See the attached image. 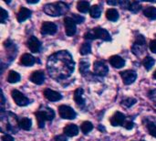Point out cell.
I'll return each mask as SVG.
<instances>
[{
    "label": "cell",
    "mask_w": 156,
    "mask_h": 141,
    "mask_svg": "<svg viewBox=\"0 0 156 141\" xmlns=\"http://www.w3.org/2000/svg\"><path fill=\"white\" fill-rule=\"evenodd\" d=\"M75 62L70 53L67 50H60L48 57L47 70L49 76L55 80L69 78L74 72Z\"/></svg>",
    "instance_id": "1"
},
{
    "label": "cell",
    "mask_w": 156,
    "mask_h": 141,
    "mask_svg": "<svg viewBox=\"0 0 156 141\" xmlns=\"http://www.w3.org/2000/svg\"><path fill=\"white\" fill-rule=\"evenodd\" d=\"M69 6L68 4L64 2H56V3H50L47 4L43 6L44 12L51 17H58V16H62L65 13L68 12L69 10Z\"/></svg>",
    "instance_id": "2"
},
{
    "label": "cell",
    "mask_w": 156,
    "mask_h": 141,
    "mask_svg": "<svg viewBox=\"0 0 156 141\" xmlns=\"http://www.w3.org/2000/svg\"><path fill=\"white\" fill-rule=\"evenodd\" d=\"M37 126L39 128H43L45 127L46 121H51L55 117V112L48 107V106H41L36 113H35Z\"/></svg>",
    "instance_id": "3"
},
{
    "label": "cell",
    "mask_w": 156,
    "mask_h": 141,
    "mask_svg": "<svg viewBox=\"0 0 156 141\" xmlns=\"http://www.w3.org/2000/svg\"><path fill=\"white\" fill-rule=\"evenodd\" d=\"M84 39L86 40H92L95 39H102L104 41H110L112 39L110 33L106 29L100 28V27L87 31L84 34Z\"/></svg>",
    "instance_id": "4"
},
{
    "label": "cell",
    "mask_w": 156,
    "mask_h": 141,
    "mask_svg": "<svg viewBox=\"0 0 156 141\" xmlns=\"http://www.w3.org/2000/svg\"><path fill=\"white\" fill-rule=\"evenodd\" d=\"M11 95H12V98L15 101V103L18 106H26L31 103V101L18 90H12Z\"/></svg>",
    "instance_id": "5"
},
{
    "label": "cell",
    "mask_w": 156,
    "mask_h": 141,
    "mask_svg": "<svg viewBox=\"0 0 156 141\" xmlns=\"http://www.w3.org/2000/svg\"><path fill=\"white\" fill-rule=\"evenodd\" d=\"M58 113H59L60 117L63 118V119L72 120V119H75L76 117H77V113L70 106H64V105L60 106L58 107Z\"/></svg>",
    "instance_id": "6"
},
{
    "label": "cell",
    "mask_w": 156,
    "mask_h": 141,
    "mask_svg": "<svg viewBox=\"0 0 156 141\" xmlns=\"http://www.w3.org/2000/svg\"><path fill=\"white\" fill-rule=\"evenodd\" d=\"M58 30V27L53 22L46 21L41 25L40 32L42 35H54Z\"/></svg>",
    "instance_id": "7"
},
{
    "label": "cell",
    "mask_w": 156,
    "mask_h": 141,
    "mask_svg": "<svg viewBox=\"0 0 156 141\" xmlns=\"http://www.w3.org/2000/svg\"><path fill=\"white\" fill-rule=\"evenodd\" d=\"M27 46L29 49V50L32 51L33 53H38L41 50V43L35 36H30L27 39Z\"/></svg>",
    "instance_id": "8"
},
{
    "label": "cell",
    "mask_w": 156,
    "mask_h": 141,
    "mask_svg": "<svg viewBox=\"0 0 156 141\" xmlns=\"http://www.w3.org/2000/svg\"><path fill=\"white\" fill-rule=\"evenodd\" d=\"M120 73H121V77L123 81V83L126 85L132 84L133 83H134V81L137 78V73L133 70H127V71L122 72Z\"/></svg>",
    "instance_id": "9"
},
{
    "label": "cell",
    "mask_w": 156,
    "mask_h": 141,
    "mask_svg": "<svg viewBox=\"0 0 156 141\" xmlns=\"http://www.w3.org/2000/svg\"><path fill=\"white\" fill-rule=\"evenodd\" d=\"M64 25H65V31L68 36H73L76 34L77 27L75 21L69 17H66L64 18Z\"/></svg>",
    "instance_id": "10"
},
{
    "label": "cell",
    "mask_w": 156,
    "mask_h": 141,
    "mask_svg": "<svg viewBox=\"0 0 156 141\" xmlns=\"http://www.w3.org/2000/svg\"><path fill=\"white\" fill-rule=\"evenodd\" d=\"M93 70H94V73L99 76H105L109 72L108 66L105 64L104 61H97L94 62Z\"/></svg>",
    "instance_id": "11"
},
{
    "label": "cell",
    "mask_w": 156,
    "mask_h": 141,
    "mask_svg": "<svg viewBox=\"0 0 156 141\" xmlns=\"http://www.w3.org/2000/svg\"><path fill=\"white\" fill-rule=\"evenodd\" d=\"M43 95L50 102H57V101H59V100L62 99V95H61L60 93L56 92L54 90H51L49 88L45 89L44 92H43Z\"/></svg>",
    "instance_id": "12"
},
{
    "label": "cell",
    "mask_w": 156,
    "mask_h": 141,
    "mask_svg": "<svg viewBox=\"0 0 156 141\" xmlns=\"http://www.w3.org/2000/svg\"><path fill=\"white\" fill-rule=\"evenodd\" d=\"M125 121H126V117L121 112H116L111 118V124L113 127L123 126Z\"/></svg>",
    "instance_id": "13"
},
{
    "label": "cell",
    "mask_w": 156,
    "mask_h": 141,
    "mask_svg": "<svg viewBox=\"0 0 156 141\" xmlns=\"http://www.w3.org/2000/svg\"><path fill=\"white\" fill-rule=\"evenodd\" d=\"M30 81L37 85L42 84L45 82V73L43 71H35L30 75Z\"/></svg>",
    "instance_id": "14"
},
{
    "label": "cell",
    "mask_w": 156,
    "mask_h": 141,
    "mask_svg": "<svg viewBox=\"0 0 156 141\" xmlns=\"http://www.w3.org/2000/svg\"><path fill=\"white\" fill-rule=\"evenodd\" d=\"M83 93H84V91L81 87L77 88L74 92V96H73L75 103L80 107L85 106V99L83 98Z\"/></svg>",
    "instance_id": "15"
},
{
    "label": "cell",
    "mask_w": 156,
    "mask_h": 141,
    "mask_svg": "<svg viewBox=\"0 0 156 141\" xmlns=\"http://www.w3.org/2000/svg\"><path fill=\"white\" fill-rule=\"evenodd\" d=\"M31 14H32L31 10H29L27 7L21 6L18 13H17V21L19 23L24 22L25 20H27V18H29L31 17Z\"/></svg>",
    "instance_id": "16"
},
{
    "label": "cell",
    "mask_w": 156,
    "mask_h": 141,
    "mask_svg": "<svg viewBox=\"0 0 156 141\" xmlns=\"http://www.w3.org/2000/svg\"><path fill=\"white\" fill-rule=\"evenodd\" d=\"M63 132L67 137H75L79 134V128L74 124H68L63 128Z\"/></svg>",
    "instance_id": "17"
},
{
    "label": "cell",
    "mask_w": 156,
    "mask_h": 141,
    "mask_svg": "<svg viewBox=\"0 0 156 141\" xmlns=\"http://www.w3.org/2000/svg\"><path fill=\"white\" fill-rule=\"evenodd\" d=\"M35 62H36V58L28 53L23 54L19 61V63L23 66H32L35 64Z\"/></svg>",
    "instance_id": "18"
},
{
    "label": "cell",
    "mask_w": 156,
    "mask_h": 141,
    "mask_svg": "<svg viewBox=\"0 0 156 141\" xmlns=\"http://www.w3.org/2000/svg\"><path fill=\"white\" fill-rule=\"evenodd\" d=\"M110 63L112 67L114 68H117V69H120V68H122L124 65H125V61L124 59H122L121 56H118V55H113L110 58Z\"/></svg>",
    "instance_id": "19"
},
{
    "label": "cell",
    "mask_w": 156,
    "mask_h": 141,
    "mask_svg": "<svg viewBox=\"0 0 156 141\" xmlns=\"http://www.w3.org/2000/svg\"><path fill=\"white\" fill-rule=\"evenodd\" d=\"M32 126V122L29 118L27 117H22L20 119H18V127L24 130H30Z\"/></svg>",
    "instance_id": "20"
},
{
    "label": "cell",
    "mask_w": 156,
    "mask_h": 141,
    "mask_svg": "<svg viewBox=\"0 0 156 141\" xmlns=\"http://www.w3.org/2000/svg\"><path fill=\"white\" fill-rule=\"evenodd\" d=\"M106 17L110 21H117L119 19V12L115 8H109L106 11Z\"/></svg>",
    "instance_id": "21"
},
{
    "label": "cell",
    "mask_w": 156,
    "mask_h": 141,
    "mask_svg": "<svg viewBox=\"0 0 156 141\" xmlns=\"http://www.w3.org/2000/svg\"><path fill=\"white\" fill-rule=\"evenodd\" d=\"M144 15L150 19H156V7L154 6H146L144 9Z\"/></svg>",
    "instance_id": "22"
},
{
    "label": "cell",
    "mask_w": 156,
    "mask_h": 141,
    "mask_svg": "<svg viewBox=\"0 0 156 141\" xmlns=\"http://www.w3.org/2000/svg\"><path fill=\"white\" fill-rule=\"evenodd\" d=\"M77 8L80 13H87L90 9V2H88V1H79L77 3Z\"/></svg>",
    "instance_id": "23"
},
{
    "label": "cell",
    "mask_w": 156,
    "mask_h": 141,
    "mask_svg": "<svg viewBox=\"0 0 156 141\" xmlns=\"http://www.w3.org/2000/svg\"><path fill=\"white\" fill-rule=\"evenodd\" d=\"M20 74L15 71H10L7 75V82L9 83H16L20 81Z\"/></svg>",
    "instance_id": "24"
},
{
    "label": "cell",
    "mask_w": 156,
    "mask_h": 141,
    "mask_svg": "<svg viewBox=\"0 0 156 141\" xmlns=\"http://www.w3.org/2000/svg\"><path fill=\"white\" fill-rule=\"evenodd\" d=\"M101 7L99 5H94L92 6H90V15L91 17L93 18H98L101 17Z\"/></svg>",
    "instance_id": "25"
},
{
    "label": "cell",
    "mask_w": 156,
    "mask_h": 141,
    "mask_svg": "<svg viewBox=\"0 0 156 141\" xmlns=\"http://www.w3.org/2000/svg\"><path fill=\"white\" fill-rule=\"evenodd\" d=\"M145 50H146V46H141V45L134 44V43L132 47V51L136 56H141L145 51Z\"/></svg>",
    "instance_id": "26"
},
{
    "label": "cell",
    "mask_w": 156,
    "mask_h": 141,
    "mask_svg": "<svg viewBox=\"0 0 156 141\" xmlns=\"http://www.w3.org/2000/svg\"><path fill=\"white\" fill-rule=\"evenodd\" d=\"M154 63H155L154 59H153V58L150 57V56L145 57V58L144 59V61H143V64H144V66L145 67V69H146L147 71H150V70L153 68V66L154 65Z\"/></svg>",
    "instance_id": "27"
},
{
    "label": "cell",
    "mask_w": 156,
    "mask_h": 141,
    "mask_svg": "<svg viewBox=\"0 0 156 141\" xmlns=\"http://www.w3.org/2000/svg\"><path fill=\"white\" fill-rule=\"evenodd\" d=\"M90 62L86 60H81L80 61V72L82 75H85L89 72Z\"/></svg>",
    "instance_id": "28"
},
{
    "label": "cell",
    "mask_w": 156,
    "mask_h": 141,
    "mask_svg": "<svg viewBox=\"0 0 156 141\" xmlns=\"http://www.w3.org/2000/svg\"><path fill=\"white\" fill-rule=\"evenodd\" d=\"M91 51V46H90V43L89 41H86V42H83L80 49V53L81 55H87L89 53H90Z\"/></svg>",
    "instance_id": "29"
},
{
    "label": "cell",
    "mask_w": 156,
    "mask_h": 141,
    "mask_svg": "<svg viewBox=\"0 0 156 141\" xmlns=\"http://www.w3.org/2000/svg\"><path fill=\"white\" fill-rule=\"evenodd\" d=\"M80 128H81L82 133L86 135V134L90 133V132L93 129V125H92V123L90 122V121H85V122L82 123Z\"/></svg>",
    "instance_id": "30"
},
{
    "label": "cell",
    "mask_w": 156,
    "mask_h": 141,
    "mask_svg": "<svg viewBox=\"0 0 156 141\" xmlns=\"http://www.w3.org/2000/svg\"><path fill=\"white\" fill-rule=\"evenodd\" d=\"M128 9L133 13H137L141 9V5L137 1H132V2H130V6H129Z\"/></svg>",
    "instance_id": "31"
},
{
    "label": "cell",
    "mask_w": 156,
    "mask_h": 141,
    "mask_svg": "<svg viewBox=\"0 0 156 141\" xmlns=\"http://www.w3.org/2000/svg\"><path fill=\"white\" fill-rule=\"evenodd\" d=\"M135 103H136V99L129 97V98H126V99H124V100L122 101V106H124V107H126V108H130Z\"/></svg>",
    "instance_id": "32"
},
{
    "label": "cell",
    "mask_w": 156,
    "mask_h": 141,
    "mask_svg": "<svg viewBox=\"0 0 156 141\" xmlns=\"http://www.w3.org/2000/svg\"><path fill=\"white\" fill-rule=\"evenodd\" d=\"M147 129L151 136L156 138V124L154 122H149L147 124Z\"/></svg>",
    "instance_id": "33"
},
{
    "label": "cell",
    "mask_w": 156,
    "mask_h": 141,
    "mask_svg": "<svg viewBox=\"0 0 156 141\" xmlns=\"http://www.w3.org/2000/svg\"><path fill=\"white\" fill-rule=\"evenodd\" d=\"M134 44H138L141 46H146V40L145 38L143 35H139L136 37L135 40H134Z\"/></svg>",
    "instance_id": "34"
},
{
    "label": "cell",
    "mask_w": 156,
    "mask_h": 141,
    "mask_svg": "<svg viewBox=\"0 0 156 141\" xmlns=\"http://www.w3.org/2000/svg\"><path fill=\"white\" fill-rule=\"evenodd\" d=\"M71 18L75 21V23H76V24H81V23H83V22H84V20H85V18H84L82 16L78 15V14H72Z\"/></svg>",
    "instance_id": "35"
},
{
    "label": "cell",
    "mask_w": 156,
    "mask_h": 141,
    "mask_svg": "<svg viewBox=\"0 0 156 141\" xmlns=\"http://www.w3.org/2000/svg\"><path fill=\"white\" fill-rule=\"evenodd\" d=\"M0 10H1V14H0V21H1V23H5V20L7 19V17H8V13H7V11H5L3 7H1L0 8Z\"/></svg>",
    "instance_id": "36"
},
{
    "label": "cell",
    "mask_w": 156,
    "mask_h": 141,
    "mask_svg": "<svg viewBox=\"0 0 156 141\" xmlns=\"http://www.w3.org/2000/svg\"><path fill=\"white\" fill-rule=\"evenodd\" d=\"M122 127H123V128H125L126 129L130 130V129L133 128L134 124H133V122H132L131 120H126V121L124 122V124H123V126H122Z\"/></svg>",
    "instance_id": "37"
},
{
    "label": "cell",
    "mask_w": 156,
    "mask_h": 141,
    "mask_svg": "<svg viewBox=\"0 0 156 141\" xmlns=\"http://www.w3.org/2000/svg\"><path fill=\"white\" fill-rule=\"evenodd\" d=\"M119 5L121 6V7L122 9H128L129 8V6H130V1H119Z\"/></svg>",
    "instance_id": "38"
},
{
    "label": "cell",
    "mask_w": 156,
    "mask_h": 141,
    "mask_svg": "<svg viewBox=\"0 0 156 141\" xmlns=\"http://www.w3.org/2000/svg\"><path fill=\"white\" fill-rule=\"evenodd\" d=\"M149 48H150V50H151V51L153 53H156V39H153V40L150 41Z\"/></svg>",
    "instance_id": "39"
},
{
    "label": "cell",
    "mask_w": 156,
    "mask_h": 141,
    "mask_svg": "<svg viewBox=\"0 0 156 141\" xmlns=\"http://www.w3.org/2000/svg\"><path fill=\"white\" fill-rule=\"evenodd\" d=\"M2 140L3 141H14V139L10 136V135H4L2 137Z\"/></svg>",
    "instance_id": "40"
},
{
    "label": "cell",
    "mask_w": 156,
    "mask_h": 141,
    "mask_svg": "<svg viewBox=\"0 0 156 141\" xmlns=\"http://www.w3.org/2000/svg\"><path fill=\"white\" fill-rule=\"evenodd\" d=\"M55 141H68V140H67L66 137H64V136L60 135V136H57V137L55 138Z\"/></svg>",
    "instance_id": "41"
},
{
    "label": "cell",
    "mask_w": 156,
    "mask_h": 141,
    "mask_svg": "<svg viewBox=\"0 0 156 141\" xmlns=\"http://www.w3.org/2000/svg\"><path fill=\"white\" fill-rule=\"evenodd\" d=\"M107 4L111 5V6H117V5H119V2L118 1H112V0H110V1H107Z\"/></svg>",
    "instance_id": "42"
},
{
    "label": "cell",
    "mask_w": 156,
    "mask_h": 141,
    "mask_svg": "<svg viewBox=\"0 0 156 141\" xmlns=\"http://www.w3.org/2000/svg\"><path fill=\"white\" fill-rule=\"evenodd\" d=\"M39 1L38 0H34V1H31V0H27V4H37L38 3Z\"/></svg>",
    "instance_id": "43"
},
{
    "label": "cell",
    "mask_w": 156,
    "mask_h": 141,
    "mask_svg": "<svg viewBox=\"0 0 156 141\" xmlns=\"http://www.w3.org/2000/svg\"><path fill=\"white\" fill-rule=\"evenodd\" d=\"M5 104V97H4V95L2 94V106H4Z\"/></svg>",
    "instance_id": "44"
},
{
    "label": "cell",
    "mask_w": 156,
    "mask_h": 141,
    "mask_svg": "<svg viewBox=\"0 0 156 141\" xmlns=\"http://www.w3.org/2000/svg\"><path fill=\"white\" fill-rule=\"evenodd\" d=\"M153 77H154V79H156V70L155 72H154V74H153Z\"/></svg>",
    "instance_id": "45"
},
{
    "label": "cell",
    "mask_w": 156,
    "mask_h": 141,
    "mask_svg": "<svg viewBox=\"0 0 156 141\" xmlns=\"http://www.w3.org/2000/svg\"><path fill=\"white\" fill-rule=\"evenodd\" d=\"M141 141H144V140H141Z\"/></svg>",
    "instance_id": "46"
}]
</instances>
